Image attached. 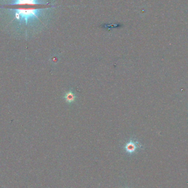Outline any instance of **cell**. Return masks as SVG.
I'll return each instance as SVG.
<instances>
[{"label": "cell", "instance_id": "obj_2", "mask_svg": "<svg viewBox=\"0 0 188 188\" xmlns=\"http://www.w3.org/2000/svg\"><path fill=\"white\" fill-rule=\"evenodd\" d=\"M138 147V144L137 142L130 140L126 143L124 146L125 151L129 154H134L137 150Z\"/></svg>", "mask_w": 188, "mask_h": 188}, {"label": "cell", "instance_id": "obj_3", "mask_svg": "<svg viewBox=\"0 0 188 188\" xmlns=\"http://www.w3.org/2000/svg\"><path fill=\"white\" fill-rule=\"evenodd\" d=\"M64 99L67 104H72L76 100V95L74 91L69 90L64 94Z\"/></svg>", "mask_w": 188, "mask_h": 188}, {"label": "cell", "instance_id": "obj_1", "mask_svg": "<svg viewBox=\"0 0 188 188\" xmlns=\"http://www.w3.org/2000/svg\"><path fill=\"white\" fill-rule=\"evenodd\" d=\"M49 7L43 0H0V27L13 36L27 37Z\"/></svg>", "mask_w": 188, "mask_h": 188}]
</instances>
